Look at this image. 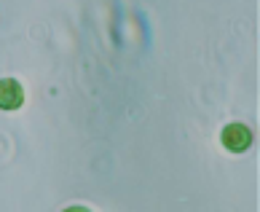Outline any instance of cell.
Instances as JSON below:
<instances>
[{
	"instance_id": "1",
	"label": "cell",
	"mask_w": 260,
	"mask_h": 212,
	"mask_svg": "<svg viewBox=\"0 0 260 212\" xmlns=\"http://www.w3.org/2000/svg\"><path fill=\"white\" fill-rule=\"evenodd\" d=\"M223 145L234 153H242L252 145V132H249L244 124H228L223 129Z\"/></svg>"
},
{
	"instance_id": "2",
	"label": "cell",
	"mask_w": 260,
	"mask_h": 212,
	"mask_svg": "<svg viewBox=\"0 0 260 212\" xmlns=\"http://www.w3.org/2000/svg\"><path fill=\"white\" fill-rule=\"evenodd\" d=\"M24 102V89L16 78H0V110H16Z\"/></svg>"
}]
</instances>
